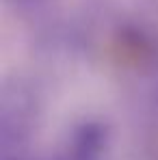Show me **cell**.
<instances>
[{"instance_id": "1", "label": "cell", "mask_w": 158, "mask_h": 160, "mask_svg": "<svg viewBox=\"0 0 158 160\" xmlns=\"http://www.w3.org/2000/svg\"><path fill=\"white\" fill-rule=\"evenodd\" d=\"M108 141V126L98 119H87L69 132L63 160H104Z\"/></svg>"}, {"instance_id": "2", "label": "cell", "mask_w": 158, "mask_h": 160, "mask_svg": "<svg viewBox=\"0 0 158 160\" xmlns=\"http://www.w3.org/2000/svg\"><path fill=\"white\" fill-rule=\"evenodd\" d=\"M2 160H28V158H24L20 152H15V154H2Z\"/></svg>"}]
</instances>
